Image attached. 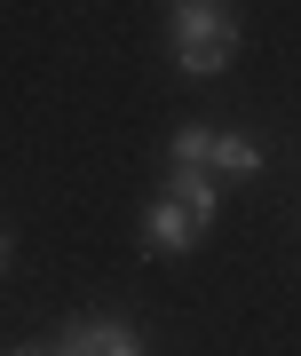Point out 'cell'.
<instances>
[{
  "label": "cell",
  "mask_w": 301,
  "mask_h": 356,
  "mask_svg": "<svg viewBox=\"0 0 301 356\" xmlns=\"http://www.w3.org/2000/svg\"><path fill=\"white\" fill-rule=\"evenodd\" d=\"M206 135H214V127H199V119H183V127L167 135V159H206Z\"/></svg>",
  "instance_id": "8992f818"
},
{
  "label": "cell",
  "mask_w": 301,
  "mask_h": 356,
  "mask_svg": "<svg viewBox=\"0 0 301 356\" xmlns=\"http://www.w3.org/2000/svg\"><path fill=\"white\" fill-rule=\"evenodd\" d=\"M199 238H206V222L190 214L183 198H150L143 206V245H150V254H190Z\"/></svg>",
  "instance_id": "3957f363"
},
{
  "label": "cell",
  "mask_w": 301,
  "mask_h": 356,
  "mask_svg": "<svg viewBox=\"0 0 301 356\" xmlns=\"http://www.w3.org/2000/svg\"><path fill=\"white\" fill-rule=\"evenodd\" d=\"M262 159H270V151H262L254 135H222V127H214L199 166H206V175H230V182H246V175H262Z\"/></svg>",
  "instance_id": "5b68a950"
},
{
  "label": "cell",
  "mask_w": 301,
  "mask_h": 356,
  "mask_svg": "<svg viewBox=\"0 0 301 356\" xmlns=\"http://www.w3.org/2000/svg\"><path fill=\"white\" fill-rule=\"evenodd\" d=\"M167 56H175V72H190V79L222 72L230 56H238V16H230V0H175V8H167Z\"/></svg>",
  "instance_id": "6da1fadb"
},
{
  "label": "cell",
  "mask_w": 301,
  "mask_h": 356,
  "mask_svg": "<svg viewBox=\"0 0 301 356\" xmlns=\"http://www.w3.org/2000/svg\"><path fill=\"white\" fill-rule=\"evenodd\" d=\"M16 261V238H8V229H0V269H8Z\"/></svg>",
  "instance_id": "52a82bcc"
},
{
  "label": "cell",
  "mask_w": 301,
  "mask_h": 356,
  "mask_svg": "<svg viewBox=\"0 0 301 356\" xmlns=\"http://www.w3.org/2000/svg\"><path fill=\"white\" fill-rule=\"evenodd\" d=\"M167 8H175V0H167Z\"/></svg>",
  "instance_id": "ba28073f"
},
{
  "label": "cell",
  "mask_w": 301,
  "mask_h": 356,
  "mask_svg": "<svg viewBox=\"0 0 301 356\" xmlns=\"http://www.w3.org/2000/svg\"><path fill=\"white\" fill-rule=\"evenodd\" d=\"M167 198H183L206 229H214V214H222V191H214V175L199 159H167Z\"/></svg>",
  "instance_id": "277c9868"
},
{
  "label": "cell",
  "mask_w": 301,
  "mask_h": 356,
  "mask_svg": "<svg viewBox=\"0 0 301 356\" xmlns=\"http://www.w3.org/2000/svg\"><path fill=\"white\" fill-rule=\"evenodd\" d=\"M32 348H63V356H143V325L135 317H72V325H56L48 341H32Z\"/></svg>",
  "instance_id": "7a4b0ae2"
}]
</instances>
